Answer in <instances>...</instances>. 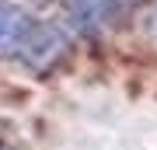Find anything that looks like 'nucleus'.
Listing matches in <instances>:
<instances>
[{
	"label": "nucleus",
	"instance_id": "f257e3e1",
	"mask_svg": "<svg viewBox=\"0 0 157 150\" xmlns=\"http://www.w3.org/2000/svg\"><path fill=\"white\" fill-rule=\"evenodd\" d=\"M67 49H70L67 32L56 28V25H42V21H32L28 32H25L21 39H17V45H14L17 60L28 70H35V73H45L49 67H56L63 56H67Z\"/></svg>",
	"mask_w": 157,
	"mask_h": 150
},
{
	"label": "nucleus",
	"instance_id": "f03ea898",
	"mask_svg": "<svg viewBox=\"0 0 157 150\" xmlns=\"http://www.w3.org/2000/svg\"><path fill=\"white\" fill-rule=\"evenodd\" d=\"M154 32H157V17H154Z\"/></svg>",
	"mask_w": 157,
	"mask_h": 150
}]
</instances>
